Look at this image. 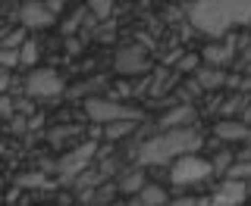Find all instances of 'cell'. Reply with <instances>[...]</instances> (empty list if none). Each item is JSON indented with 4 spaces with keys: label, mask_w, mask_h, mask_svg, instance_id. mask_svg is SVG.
Wrapping results in <instances>:
<instances>
[{
    "label": "cell",
    "mask_w": 251,
    "mask_h": 206,
    "mask_svg": "<svg viewBox=\"0 0 251 206\" xmlns=\"http://www.w3.org/2000/svg\"><path fill=\"white\" fill-rule=\"evenodd\" d=\"M188 22L207 38H223L239 25H251V0H201L185 6Z\"/></svg>",
    "instance_id": "1"
},
{
    "label": "cell",
    "mask_w": 251,
    "mask_h": 206,
    "mask_svg": "<svg viewBox=\"0 0 251 206\" xmlns=\"http://www.w3.org/2000/svg\"><path fill=\"white\" fill-rule=\"evenodd\" d=\"M60 3H25L19 10V22L22 28H47L57 22Z\"/></svg>",
    "instance_id": "7"
},
{
    "label": "cell",
    "mask_w": 251,
    "mask_h": 206,
    "mask_svg": "<svg viewBox=\"0 0 251 206\" xmlns=\"http://www.w3.org/2000/svg\"><path fill=\"white\" fill-rule=\"evenodd\" d=\"M242 156H245V160H251V144L245 147V153H242Z\"/></svg>",
    "instance_id": "24"
},
{
    "label": "cell",
    "mask_w": 251,
    "mask_h": 206,
    "mask_svg": "<svg viewBox=\"0 0 251 206\" xmlns=\"http://www.w3.org/2000/svg\"><path fill=\"white\" fill-rule=\"evenodd\" d=\"M248 197H251V194H248V185H245V181L226 178L223 185H220L217 191L210 194V203H214V206H242Z\"/></svg>",
    "instance_id": "8"
},
{
    "label": "cell",
    "mask_w": 251,
    "mask_h": 206,
    "mask_svg": "<svg viewBox=\"0 0 251 206\" xmlns=\"http://www.w3.org/2000/svg\"><path fill=\"white\" fill-rule=\"evenodd\" d=\"M25 91H28V97L50 100V97H60L66 91V84H63L60 72H53V69H35L25 82Z\"/></svg>",
    "instance_id": "5"
},
{
    "label": "cell",
    "mask_w": 251,
    "mask_h": 206,
    "mask_svg": "<svg viewBox=\"0 0 251 206\" xmlns=\"http://www.w3.org/2000/svg\"><path fill=\"white\" fill-rule=\"evenodd\" d=\"M113 69L120 75H145L148 69H151L148 50L141 44H123L120 50H116V57H113Z\"/></svg>",
    "instance_id": "6"
},
{
    "label": "cell",
    "mask_w": 251,
    "mask_h": 206,
    "mask_svg": "<svg viewBox=\"0 0 251 206\" xmlns=\"http://www.w3.org/2000/svg\"><path fill=\"white\" fill-rule=\"evenodd\" d=\"M232 57H235V47L232 44H207V47H204V62H210V69L229 66Z\"/></svg>",
    "instance_id": "12"
},
{
    "label": "cell",
    "mask_w": 251,
    "mask_h": 206,
    "mask_svg": "<svg viewBox=\"0 0 251 206\" xmlns=\"http://www.w3.org/2000/svg\"><path fill=\"white\" fill-rule=\"evenodd\" d=\"M210 172H214V163L210 160H201V156H182V160H176L170 165V181L173 185H198V181L210 178Z\"/></svg>",
    "instance_id": "4"
},
{
    "label": "cell",
    "mask_w": 251,
    "mask_h": 206,
    "mask_svg": "<svg viewBox=\"0 0 251 206\" xmlns=\"http://www.w3.org/2000/svg\"><path fill=\"white\" fill-rule=\"evenodd\" d=\"M226 178H232V181H248L251 178V160H245V156H239L229 169H226Z\"/></svg>",
    "instance_id": "16"
},
{
    "label": "cell",
    "mask_w": 251,
    "mask_h": 206,
    "mask_svg": "<svg viewBox=\"0 0 251 206\" xmlns=\"http://www.w3.org/2000/svg\"><path fill=\"white\" fill-rule=\"evenodd\" d=\"M167 206H195V200L192 197H179V200H170Z\"/></svg>",
    "instance_id": "22"
},
{
    "label": "cell",
    "mask_w": 251,
    "mask_h": 206,
    "mask_svg": "<svg viewBox=\"0 0 251 206\" xmlns=\"http://www.w3.org/2000/svg\"><path fill=\"white\" fill-rule=\"evenodd\" d=\"M192 122H195V109L188 106V103H182V106L170 109V113L160 119V131H170V128H192Z\"/></svg>",
    "instance_id": "11"
},
{
    "label": "cell",
    "mask_w": 251,
    "mask_h": 206,
    "mask_svg": "<svg viewBox=\"0 0 251 206\" xmlns=\"http://www.w3.org/2000/svg\"><path fill=\"white\" fill-rule=\"evenodd\" d=\"M94 150H98V144H94V141H85L82 147H75L73 153H66V156L60 160V175H63V178L78 175V172L85 169V163H88L91 156H94Z\"/></svg>",
    "instance_id": "9"
},
{
    "label": "cell",
    "mask_w": 251,
    "mask_h": 206,
    "mask_svg": "<svg viewBox=\"0 0 251 206\" xmlns=\"http://www.w3.org/2000/svg\"><path fill=\"white\" fill-rule=\"evenodd\" d=\"M248 141H251V131H248Z\"/></svg>",
    "instance_id": "26"
},
{
    "label": "cell",
    "mask_w": 251,
    "mask_h": 206,
    "mask_svg": "<svg viewBox=\"0 0 251 206\" xmlns=\"http://www.w3.org/2000/svg\"><path fill=\"white\" fill-rule=\"evenodd\" d=\"M85 116L91 119L94 125H116V122H141V109H129L116 100L107 97H88L85 100Z\"/></svg>",
    "instance_id": "3"
},
{
    "label": "cell",
    "mask_w": 251,
    "mask_h": 206,
    "mask_svg": "<svg viewBox=\"0 0 251 206\" xmlns=\"http://www.w3.org/2000/svg\"><path fill=\"white\" fill-rule=\"evenodd\" d=\"M138 203L141 206H167L170 197H167V191H163L160 185H151V181H148V185L141 187V194H138Z\"/></svg>",
    "instance_id": "13"
},
{
    "label": "cell",
    "mask_w": 251,
    "mask_h": 206,
    "mask_svg": "<svg viewBox=\"0 0 251 206\" xmlns=\"http://www.w3.org/2000/svg\"><path fill=\"white\" fill-rule=\"evenodd\" d=\"M226 82V75H223V69H198V84L201 88H220V84Z\"/></svg>",
    "instance_id": "15"
},
{
    "label": "cell",
    "mask_w": 251,
    "mask_h": 206,
    "mask_svg": "<svg viewBox=\"0 0 251 206\" xmlns=\"http://www.w3.org/2000/svg\"><path fill=\"white\" fill-rule=\"evenodd\" d=\"M248 131L251 125L239 122V119H220L214 125V138L223 141V144H242V141H248Z\"/></svg>",
    "instance_id": "10"
},
{
    "label": "cell",
    "mask_w": 251,
    "mask_h": 206,
    "mask_svg": "<svg viewBox=\"0 0 251 206\" xmlns=\"http://www.w3.org/2000/svg\"><path fill=\"white\" fill-rule=\"evenodd\" d=\"M16 66H19V50L0 47V69H16Z\"/></svg>",
    "instance_id": "18"
},
{
    "label": "cell",
    "mask_w": 251,
    "mask_h": 206,
    "mask_svg": "<svg viewBox=\"0 0 251 206\" xmlns=\"http://www.w3.org/2000/svg\"><path fill=\"white\" fill-rule=\"evenodd\" d=\"M198 147H201V134L195 128H170L148 138L135 156L141 165H173L182 156H192Z\"/></svg>",
    "instance_id": "2"
},
{
    "label": "cell",
    "mask_w": 251,
    "mask_h": 206,
    "mask_svg": "<svg viewBox=\"0 0 251 206\" xmlns=\"http://www.w3.org/2000/svg\"><path fill=\"white\" fill-rule=\"evenodd\" d=\"M132 206H141V203H138V200H135V203H132Z\"/></svg>",
    "instance_id": "25"
},
{
    "label": "cell",
    "mask_w": 251,
    "mask_h": 206,
    "mask_svg": "<svg viewBox=\"0 0 251 206\" xmlns=\"http://www.w3.org/2000/svg\"><path fill=\"white\" fill-rule=\"evenodd\" d=\"M179 69H182V72H198V57H185V60H179Z\"/></svg>",
    "instance_id": "20"
},
{
    "label": "cell",
    "mask_w": 251,
    "mask_h": 206,
    "mask_svg": "<svg viewBox=\"0 0 251 206\" xmlns=\"http://www.w3.org/2000/svg\"><path fill=\"white\" fill-rule=\"evenodd\" d=\"M91 10L100 13V16H107V13H110V3H91Z\"/></svg>",
    "instance_id": "23"
},
{
    "label": "cell",
    "mask_w": 251,
    "mask_h": 206,
    "mask_svg": "<svg viewBox=\"0 0 251 206\" xmlns=\"http://www.w3.org/2000/svg\"><path fill=\"white\" fill-rule=\"evenodd\" d=\"M35 62H38V44L25 41L19 47V66H35Z\"/></svg>",
    "instance_id": "17"
},
{
    "label": "cell",
    "mask_w": 251,
    "mask_h": 206,
    "mask_svg": "<svg viewBox=\"0 0 251 206\" xmlns=\"http://www.w3.org/2000/svg\"><path fill=\"white\" fill-rule=\"evenodd\" d=\"M10 88V69H0V94Z\"/></svg>",
    "instance_id": "21"
},
{
    "label": "cell",
    "mask_w": 251,
    "mask_h": 206,
    "mask_svg": "<svg viewBox=\"0 0 251 206\" xmlns=\"http://www.w3.org/2000/svg\"><path fill=\"white\" fill-rule=\"evenodd\" d=\"M145 185H148V181H145V172H141V169H132L129 175L120 181V191H126V194H141V187H145Z\"/></svg>",
    "instance_id": "14"
},
{
    "label": "cell",
    "mask_w": 251,
    "mask_h": 206,
    "mask_svg": "<svg viewBox=\"0 0 251 206\" xmlns=\"http://www.w3.org/2000/svg\"><path fill=\"white\" fill-rule=\"evenodd\" d=\"M248 194H251V187H248Z\"/></svg>",
    "instance_id": "27"
},
{
    "label": "cell",
    "mask_w": 251,
    "mask_h": 206,
    "mask_svg": "<svg viewBox=\"0 0 251 206\" xmlns=\"http://www.w3.org/2000/svg\"><path fill=\"white\" fill-rule=\"evenodd\" d=\"M135 125H138V122H116V125H110V128H107V134H110V138H120V134L132 131Z\"/></svg>",
    "instance_id": "19"
}]
</instances>
